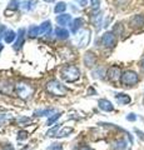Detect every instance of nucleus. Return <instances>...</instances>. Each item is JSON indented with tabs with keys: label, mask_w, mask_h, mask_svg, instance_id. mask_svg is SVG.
Wrapping results in <instances>:
<instances>
[{
	"label": "nucleus",
	"mask_w": 144,
	"mask_h": 150,
	"mask_svg": "<svg viewBox=\"0 0 144 150\" xmlns=\"http://www.w3.org/2000/svg\"><path fill=\"white\" fill-rule=\"evenodd\" d=\"M60 76L68 83H74L80 78V70L75 65H65L60 70Z\"/></svg>",
	"instance_id": "1"
},
{
	"label": "nucleus",
	"mask_w": 144,
	"mask_h": 150,
	"mask_svg": "<svg viewBox=\"0 0 144 150\" xmlns=\"http://www.w3.org/2000/svg\"><path fill=\"white\" fill-rule=\"evenodd\" d=\"M46 90H48V93H50L52 95H55V96H64L68 93L67 88L62 85V84L58 80H55V79L46 83Z\"/></svg>",
	"instance_id": "2"
},
{
	"label": "nucleus",
	"mask_w": 144,
	"mask_h": 150,
	"mask_svg": "<svg viewBox=\"0 0 144 150\" xmlns=\"http://www.w3.org/2000/svg\"><path fill=\"white\" fill-rule=\"evenodd\" d=\"M50 30H52V24H50V21H44L43 24L39 25V26H30L28 33H29V35L31 38H36V36L49 34Z\"/></svg>",
	"instance_id": "3"
},
{
	"label": "nucleus",
	"mask_w": 144,
	"mask_h": 150,
	"mask_svg": "<svg viewBox=\"0 0 144 150\" xmlns=\"http://www.w3.org/2000/svg\"><path fill=\"white\" fill-rule=\"evenodd\" d=\"M139 81V76L135 71L133 70H127L122 74L120 78V83L123 84V86H133Z\"/></svg>",
	"instance_id": "4"
},
{
	"label": "nucleus",
	"mask_w": 144,
	"mask_h": 150,
	"mask_svg": "<svg viewBox=\"0 0 144 150\" xmlns=\"http://www.w3.org/2000/svg\"><path fill=\"white\" fill-rule=\"evenodd\" d=\"M15 90H16L18 96L21 98V99H29L33 95V91H34L31 85H29L26 83H18L15 85Z\"/></svg>",
	"instance_id": "5"
},
{
	"label": "nucleus",
	"mask_w": 144,
	"mask_h": 150,
	"mask_svg": "<svg viewBox=\"0 0 144 150\" xmlns=\"http://www.w3.org/2000/svg\"><path fill=\"white\" fill-rule=\"evenodd\" d=\"M101 44H103L105 48H114L115 44H117V36H115L111 31H106L101 36Z\"/></svg>",
	"instance_id": "6"
},
{
	"label": "nucleus",
	"mask_w": 144,
	"mask_h": 150,
	"mask_svg": "<svg viewBox=\"0 0 144 150\" xmlns=\"http://www.w3.org/2000/svg\"><path fill=\"white\" fill-rule=\"evenodd\" d=\"M122 70H120L119 67H117V65H114V67H110L108 69V71H106V75H108V79L110 81H118L120 80V78H122Z\"/></svg>",
	"instance_id": "7"
},
{
	"label": "nucleus",
	"mask_w": 144,
	"mask_h": 150,
	"mask_svg": "<svg viewBox=\"0 0 144 150\" xmlns=\"http://www.w3.org/2000/svg\"><path fill=\"white\" fill-rule=\"evenodd\" d=\"M129 24L132 28H142L144 26V14H138V15H134L131 20H129Z\"/></svg>",
	"instance_id": "8"
},
{
	"label": "nucleus",
	"mask_w": 144,
	"mask_h": 150,
	"mask_svg": "<svg viewBox=\"0 0 144 150\" xmlns=\"http://www.w3.org/2000/svg\"><path fill=\"white\" fill-rule=\"evenodd\" d=\"M101 20H103V15H101V11L99 10H94L92 15V24L94 25L96 29H99L101 26Z\"/></svg>",
	"instance_id": "9"
},
{
	"label": "nucleus",
	"mask_w": 144,
	"mask_h": 150,
	"mask_svg": "<svg viewBox=\"0 0 144 150\" xmlns=\"http://www.w3.org/2000/svg\"><path fill=\"white\" fill-rule=\"evenodd\" d=\"M89 31H83L80 35L79 36H77V41H78V46H84V45H87L88 43H89Z\"/></svg>",
	"instance_id": "10"
},
{
	"label": "nucleus",
	"mask_w": 144,
	"mask_h": 150,
	"mask_svg": "<svg viewBox=\"0 0 144 150\" xmlns=\"http://www.w3.org/2000/svg\"><path fill=\"white\" fill-rule=\"evenodd\" d=\"M115 99H117L118 104H120V105H127V104H129V103L132 101L131 96L127 95V94H124V93L115 94Z\"/></svg>",
	"instance_id": "11"
},
{
	"label": "nucleus",
	"mask_w": 144,
	"mask_h": 150,
	"mask_svg": "<svg viewBox=\"0 0 144 150\" xmlns=\"http://www.w3.org/2000/svg\"><path fill=\"white\" fill-rule=\"evenodd\" d=\"M98 105L101 110H104V111H113L114 110V106L113 104L109 101V100H106V99H100L98 101Z\"/></svg>",
	"instance_id": "12"
},
{
	"label": "nucleus",
	"mask_w": 144,
	"mask_h": 150,
	"mask_svg": "<svg viewBox=\"0 0 144 150\" xmlns=\"http://www.w3.org/2000/svg\"><path fill=\"white\" fill-rule=\"evenodd\" d=\"M72 21V16L69 14H62V15H58L57 16V23L62 26H65L69 25V23Z\"/></svg>",
	"instance_id": "13"
},
{
	"label": "nucleus",
	"mask_w": 144,
	"mask_h": 150,
	"mask_svg": "<svg viewBox=\"0 0 144 150\" xmlns=\"http://www.w3.org/2000/svg\"><path fill=\"white\" fill-rule=\"evenodd\" d=\"M24 34H25V29H20L19 33H18V39L15 41V45H14V49L19 50L23 44H24Z\"/></svg>",
	"instance_id": "14"
},
{
	"label": "nucleus",
	"mask_w": 144,
	"mask_h": 150,
	"mask_svg": "<svg viewBox=\"0 0 144 150\" xmlns=\"http://www.w3.org/2000/svg\"><path fill=\"white\" fill-rule=\"evenodd\" d=\"M96 63V56L93 54V53H87L84 55V64L87 65V67H93V65H95Z\"/></svg>",
	"instance_id": "15"
},
{
	"label": "nucleus",
	"mask_w": 144,
	"mask_h": 150,
	"mask_svg": "<svg viewBox=\"0 0 144 150\" xmlns=\"http://www.w3.org/2000/svg\"><path fill=\"white\" fill-rule=\"evenodd\" d=\"M55 35H57L58 39H68L69 38V31L67 29H64V28H57V30H55Z\"/></svg>",
	"instance_id": "16"
},
{
	"label": "nucleus",
	"mask_w": 144,
	"mask_h": 150,
	"mask_svg": "<svg viewBox=\"0 0 144 150\" xmlns=\"http://www.w3.org/2000/svg\"><path fill=\"white\" fill-rule=\"evenodd\" d=\"M111 33L115 35V36H120L123 35L124 33V28H123V24L122 23H117L114 26H113V30H111Z\"/></svg>",
	"instance_id": "17"
},
{
	"label": "nucleus",
	"mask_w": 144,
	"mask_h": 150,
	"mask_svg": "<svg viewBox=\"0 0 144 150\" xmlns=\"http://www.w3.org/2000/svg\"><path fill=\"white\" fill-rule=\"evenodd\" d=\"M82 25H83V19H82V18H77L75 20L73 21V25H72V31L74 33V34H77L78 30L82 28Z\"/></svg>",
	"instance_id": "18"
},
{
	"label": "nucleus",
	"mask_w": 144,
	"mask_h": 150,
	"mask_svg": "<svg viewBox=\"0 0 144 150\" xmlns=\"http://www.w3.org/2000/svg\"><path fill=\"white\" fill-rule=\"evenodd\" d=\"M65 9H67V4L64 3V1H59V3L57 4V5H55L54 11L57 13V14H60V13L65 11Z\"/></svg>",
	"instance_id": "19"
},
{
	"label": "nucleus",
	"mask_w": 144,
	"mask_h": 150,
	"mask_svg": "<svg viewBox=\"0 0 144 150\" xmlns=\"http://www.w3.org/2000/svg\"><path fill=\"white\" fill-rule=\"evenodd\" d=\"M15 33H14L13 30H8L6 33H5V36H4V39H5V41L6 43H11V41L15 39Z\"/></svg>",
	"instance_id": "20"
},
{
	"label": "nucleus",
	"mask_w": 144,
	"mask_h": 150,
	"mask_svg": "<svg viewBox=\"0 0 144 150\" xmlns=\"http://www.w3.org/2000/svg\"><path fill=\"white\" fill-rule=\"evenodd\" d=\"M54 110L53 109H44V110H38V111H35V115L36 116H45V115H49L50 112H53Z\"/></svg>",
	"instance_id": "21"
},
{
	"label": "nucleus",
	"mask_w": 144,
	"mask_h": 150,
	"mask_svg": "<svg viewBox=\"0 0 144 150\" xmlns=\"http://www.w3.org/2000/svg\"><path fill=\"white\" fill-rule=\"evenodd\" d=\"M72 128H64L62 131H60V133L59 134H57V135H55V137H59V138H62V137H65V135L67 134H69V133H72Z\"/></svg>",
	"instance_id": "22"
},
{
	"label": "nucleus",
	"mask_w": 144,
	"mask_h": 150,
	"mask_svg": "<svg viewBox=\"0 0 144 150\" xmlns=\"http://www.w3.org/2000/svg\"><path fill=\"white\" fill-rule=\"evenodd\" d=\"M125 145H127V143H125L124 140H119L117 143V146H115V150H123V149H125Z\"/></svg>",
	"instance_id": "23"
},
{
	"label": "nucleus",
	"mask_w": 144,
	"mask_h": 150,
	"mask_svg": "<svg viewBox=\"0 0 144 150\" xmlns=\"http://www.w3.org/2000/svg\"><path fill=\"white\" fill-rule=\"evenodd\" d=\"M59 128H60V124H57V125H55V126H54V128H53L52 130H49V131H48V134H46V135H49V137H55L54 134L57 133Z\"/></svg>",
	"instance_id": "24"
},
{
	"label": "nucleus",
	"mask_w": 144,
	"mask_h": 150,
	"mask_svg": "<svg viewBox=\"0 0 144 150\" xmlns=\"http://www.w3.org/2000/svg\"><path fill=\"white\" fill-rule=\"evenodd\" d=\"M90 1H92V8H93V10H99L100 0H90Z\"/></svg>",
	"instance_id": "25"
},
{
	"label": "nucleus",
	"mask_w": 144,
	"mask_h": 150,
	"mask_svg": "<svg viewBox=\"0 0 144 150\" xmlns=\"http://www.w3.org/2000/svg\"><path fill=\"white\" fill-rule=\"evenodd\" d=\"M31 4H33V1H24V3H21V5H23L21 8L24 9V10H30V9L33 8Z\"/></svg>",
	"instance_id": "26"
},
{
	"label": "nucleus",
	"mask_w": 144,
	"mask_h": 150,
	"mask_svg": "<svg viewBox=\"0 0 144 150\" xmlns=\"http://www.w3.org/2000/svg\"><path fill=\"white\" fill-rule=\"evenodd\" d=\"M60 115H62V114H60V112H59V114H57V115H54L53 116V118H50L48 121H46V125H52L53 123H54V121L55 120H57V119H59L60 118Z\"/></svg>",
	"instance_id": "27"
},
{
	"label": "nucleus",
	"mask_w": 144,
	"mask_h": 150,
	"mask_svg": "<svg viewBox=\"0 0 144 150\" xmlns=\"http://www.w3.org/2000/svg\"><path fill=\"white\" fill-rule=\"evenodd\" d=\"M19 4H20V1H18V0H11L10 1V8L16 9V8H19Z\"/></svg>",
	"instance_id": "28"
},
{
	"label": "nucleus",
	"mask_w": 144,
	"mask_h": 150,
	"mask_svg": "<svg viewBox=\"0 0 144 150\" xmlns=\"http://www.w3.org/2000/svg\"><path fill=\"white\" fill-rule=\"evenodd\" d=\"M127 120H129V121H135L137 120V116H135V114H128V116H127Z\"/></svg>",
	"instance_id": "29"
},
{
	"label": "nucleus",
	"mask_w": 144,
	"mask_h": 150,
	"mask_svg": "<svg viewBox=\"0 0 144 150\" xmlns=\"http://www.w3.org/2000/svg\"><path fill=\"white\" fill-rule=\"evenodd\" d=\"M26 135H28V133H25V131H20L19 133V137H18V139H25L26 138Z\"/></svg>",
	"instance_id": "30"
},
{
	"label": "nucleus",
	"mask_w": 144,
	"mask_h": 150,
	"mask_svg": "<svg viewBox=\"0 0 144 150\" xmlns=\"http://www.w3.org/2000/svg\"><path fill=\"white\" fill-rule=\"evenodd\" d=\"M135 133L138 134V137H139V138H140L142 140H144V133H143V131H140V130H138V129H135Z\"/></svg>",
	"instance_id": "31"
},
{
	"label": "nucleus",
	"mask_w": 144,
	"mask_h": 150,
	"mask_svg": "<svg viewBox=\"0 0 144 150\" xmlns=\"http://www.w3.org/2000/svg\"><path fill=\"white\" fill-rule=\"evenodd\" d=\"M78 3H79V4H80V5H82V6H85V5H87V4H88V0H78Z\"/></svg>",
	"instance_id": "32"
},
{
	"label": "nucleus",
	"mask_w": 144,
	"mask_h": 150,
	"mask_svg": "<svg viewBox=\"0 0 144 150\" xmlns=\"http://www.w3.org/2000/svg\"><path fill=\"white\" fill-rule=\"evenodd\" d=\"M140 68H142V70L144 71V59H143L142 62H140Z\"/></svg>",
	"instance_id": "33"
},
{
	"label": "nucleus",
	"mask_w": 144,
	"mask_h": 150,
	"mask_svg": "<svg viewBox=\"0 0 144 150\" xmlns=\"http://www.w3.org/2000/svg\"><path fill=\"white\" fill-rule=\"evenodd\" d=\"M4 150H14V148H13V146H10V145H9V146H6V148L4 149Z\"/></svg>",
	"instance_id": "34"
},
{
	"label": "nucleus",
	"mask_w": 144,
	"mask_h": 150,
	"mask_svg": "<svg viewBox=\"0 0 144 150\" xmlns=\"http://www.w3.org/2000/svg\"><path fill=\"white\" fill-rule=\"evenodd\" d=\"M80 150H90V149H89V148H88V146H84V148H82Z\"/></svg>",
	"instance_id": "35"
},
{
	"label": "nucleus",
	"mask_w": 144,
	"mask_h": 150,
	"mask_svg": "<svg viewBox=\"0 0 144 150\" xmlns=\"http://www.w3.org/2000/svg\"><path fill=\"white\" fill-rule=\"evenodd\" d=\"M44 1H46V3H52L53 0H44Z\"/></svg>",
	"instance_id": "36"
},
{
	"label": "nucleus",
	"mask_w": 144,
	"mask_h": 150,
	"mask_svg": "<svg viewBox=\"0 0 144 150\" xmlns=\"http://www.w3.org/2000/svg\"><path fill=\"white\" fill-rule=\"evenodd\" d=\"M1 49H3V45H1V44H0V50H1Z\"/></svg>",
	"instance_id": "37"
},
{
	"label": "nucleus",
	"mask_w": 144,
	"mask_h": 150,
	"mask_svg": "<svg viewBox=\"0 0 144 150\" xmlns=\"http://www.w3.org/2000/svg\"><path fill=\"white\" fill-rule=\"evenodd\" d=\"M0 38H1V36H0Z\"/></svg>",
	"instance_id": "38"
}]
</instances>
